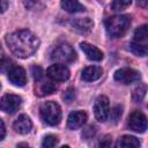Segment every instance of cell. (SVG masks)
I'll list each match as a JSON object with an SVG mask.
<instances>
[{"instance_id": "obj_12", "label": "cell", "mask_w": 148, "mask_h": 148, "mask_svg": "<svg viewBox=\"0 0 148 148\" xmlns=\"http://www.w3.org/2000/svg\"><path fill=\"white\" fill-rule=\"evenodd\" d=\"M13 128L20 134H28L32 128V121L27 114H20L13 123Z\"/></svg>"}, {"instance_id": "obj_13", "label": "cell", "mask_w": 148, "mask_h": 148, "mask_svg": "<svg viewBox=\"0 0 148 148\" xmlns=\"http://www.w3.org/2000/svg\"><path fill=\"white\" fill-rule=\"evenodd\" d=\"M80 47H81V50L84 52V54L87 56V58H88L89 60H92V61H101V60L103 59V52H102L98 47H96V46H94V45H91V44H89V43H87V42L80 43Z\"/></svg>"}, {"instance_id": "obj_21", "label": "cell", "mask_w": 148, "mask_h": 148, "mask_svg": "<svg viewBox=\"0 0 148 148\" xmlns=\"http://www.w3.org/2000/svg\"><path fill=\"white\" fill-rule=\"evenodd\" d=\"M132 3V0H112L111 2V9L114 12H120L127 8Z\"/></svg>"}, {"instance_id": "obj_10", "label": "cell", "mask_w": 148, "mask_h": 148, "mask_svg": "<svg viewBox=\"0 0 148 148\" xmlns=\"http://www.w3.org/2000/svg\"><path fill=\"white\" fill-rule=\"evenodd\" d=\"M8 80L16 87H23L27 83V73L20 66H13L8 71Z\"/></svg>"}, {"instance_id": "obj_29", "label": "cell", "mask_w": 148, "mask_h": 148, "mask_svg": "<svg viewBox=\"0 0 148 148\" xmlns=\"http://www.w3.org/2000/svg\"><path fill=\"white\" fill-rule=\"evenodd\" d=\"M0 124H1V136H0V140H3V138L6 135V127H5V123H3L2 119L0 120Z\"/></svg>"}, {"instance_id": "obj_7", "label": "cell", "mask_w": 148, "mask_h": 148, "mask_svg": "<svg viewBox=\"0 0 148 148\" xmlns=\"http://www.w3.org/2000/svg\"><path fill=\"white\" fill-rule=\"evenodd\" d=\"M1 110L6 113H15L22 104V98L18 95H14V94H6L1 97Z\"/></svg>"}, {"instance_id": "obj_14", "label": "cell", "mask_w": 148, "mask_h": 148, "mask_svg": "<svg viewBox=\"0 0 148 148\" xmlns=\"http://www.w3.org/2000/svg\"><path fill=\"white\" fill-rule=\"evenodd\" d=\"M103 74V69L99 66H88L86 67L82 73H81V77L82 80L87 81V82H92L98 80Z\"/></svg>"}, {"instance_id": "obj_28", "label": "cell", "mask_w": 148, "mask_h": 148, "mask_svg": "<svg viewBox=\"0 0 148 148\" xmlns=\"http://www.w3.org/2000/svg\"><path fill=\"white\" fill-rule=\"evenodd\" d=\"M99 146H101V147H108V146H111V139H110L109 136H106L103 141L99 142Z\"/></svg>"}, {"instance_id": "obj_20", "label": "cell", "mask_w": 148, "mask_h": 148, "mask_svg": "<svg viewBox=\"0 0 148 148\" xmlns=\"http://www.w3.org/2000/svg\"><path fill=\"white\" fill-rule=\"evenodd\" d=\"M134 39L136 42H145L148 40V24L140 25L134 31Z\"/></svg>"}, {"instance_id": "obj_23", "label": "cell", "mask_w": 148, "mask_h": 148, "mask_svg": "<svg viewBox=\"0 0 148 148\" xmlns=\"http://www.w3.org/2000/svg\"><path fill=\"white\" fill-rule=\"evenodd\" d=\"M58 145V138L56 135H52V134H49L44 138L43 142H42V146L44 148H51V147H56Z\"/></svg>"}, {"instance_id": "obj_25", "label": "cell", "mask_w": 148, "mask_h": 148, "mask_svg": "<svg viewBox=\"0 0 148 148\" xmlns=\"http://www.w3.org/2000/svg\"><path fill=\"white\" fill-rule=\"evenodd\" d=\"M95 134H96V127L92 126V125L86 127V128L83 130V132H82V136H83L84 139H90V138H92Z\"/></svg>"}, {"instance_id": "obj_9", "label": "cell", "mask_w": 148, "mask_h": 148, "mask_svg": "<svg viewBox=\"0 0 148 148\" xmlns=\"http://www.w3.org/2000/svg\"><path fill=\"white\" fill-rule=\"evenodd\" d=\"M46 75L53 81L62 82V81L68 80L71 73H69V69L64 64H54L47 68Z\"/></svg>"}, {"instance_id": "obj_26", "label": "cell", "mask_w": 148, "mask_h": 148, "mask_svg": "<svg viewBox=\"0 0 148 148\" xmlns=\"http://www.w3.org/2000/svg\"><path fill=\"white\" fill-rule=\"evenodd\" d=\"M31 71H32V75H34V79H35L36 82L39 81V80L43 77V71H42L40 67H38V66H34Z\"/></svg>"}, {"instance_id": "obj_8", "label": "cell", "mask_w": 148, "mask_h": 148, "mask_svg": "<svg viewBox=\"0 0 148 148\" xmlns=\"http://www.w3.org/2000/svg\"><path fill=\"white\" fill-rule=\"evenodd\" d=\"M141 77L140 73L133 68H120L114 72V80L123 83V84H130L133 82L139 81Z\"/></svg>"}, {"instance_id": "obj_24", "label": "cell", "mask_w": 148, "mask_h": 148, "mask_svg": "<svg viewBox=\"0 0 148 148\" xmlns=\"http://www.w3.org/2000/svg\"><path fill=\"white\" fill-rule=\"evenodd\" d=\"M121 114H123V108H121L120 105H116V106H113V108L111 109L110 118H111V120H113V123L116 124V123H118V120L120 119Z\"/></svg>"}, {"instance_id": "obj_11", "label": "cell", "mask_w": 148, "mask_h": 148, "mask_svg": "<svg viewBox=\"0 0 148 148\" xmlns=\"http://www.w3.org/2000/svg\"><path fill=\"white\" fill-rule=\"evenodd\" d=\"M87 118H88V116L84 111H81V110L73 111L69 113V116L67 118V126L69 130H77L81 126H83Z\"/></svg>"}, {"instance_id": "obj_4", "label": "cell", "mask_w": 148, "mask_h": 148, "mask_svg": "<svg viewBox=\"0 0 148 148\" xmlns=\"http://www.w3.org/2000/svg\"><path fill=\"white\" fill-rule=\"evenodd\" d=\"M51 58L59 64H67V62H72L76 59V53L69 44L64 43L53 49V51L51 53Z\"/></svg>"}, {"instance_id": "obj_18", "label": "cell", "mask_w": 148, "mask_h": 148, "mask_svg": "<svg viewBox=\"0 0 148 148\" xmlns=\"http://www.w3.org/2000/svg\"><path fill=\"white\" fill-rule=\"evenodd\" d=\"M130 50L133 54L138 57H147L148 56V45L142 44V42H132L130 43Z\"/></svg>"}, {"instance_id": "obj_17", "label": "cell", "mask_w": 148, "mask_h": 148, "mask_svg": "<svg viewBox=\"0 0 148 148\" xmlns=\"http://www.w3.org/2000/svg\"><path fill=\"white\" fill-rule=\"evenodd\" d=\"M61 7L71 14L84 12V7L79 2V0H61Z\"/></svg>"}, {"instance_id": "obj_16", "label": "cell", "mask_w": 148, "mask_h": 148, "mask_svg": "<svg viewBox=\"0 0 148 148\" xmlns=\"http://www.w3.org/2000/svg\"><path fill=\"white\" fill-rule=\"evenodd\" d=\"M116 146L118 148H138L141 146V142L139 139L132 135H123L121 138L118 139Z\"/></svg>"}, {"instance_id": "obj_6", "label": "cell", "mask_w": 148, "mask_h": 148, "mask_svg": "<svg viewBox=\"0 0 148 148\" xmlns=\"http://www.w3.org/2000/svg\"><path fill=\"white\" fill-rule=\"evenodd\" d=\"M94 113L98 121L104 123L110 114V103L106 96H98L94 103Z\"/></svg>"}, {"instance_id": "obj_1", "label": "cell", "mask_w": 148, "mask_h": 148, "mask_svg": "<svg viewBox=\"0 0 148 148\" xmlns=\"http://www.w3.org/2000/svg\"><path fill=\"white\" fill-rule=\"evenodd\" d=\"M6 44L14 56L24 59L29 58L37 51L39 39L32 31L22 29L8 34L6 36Z\"/></svg>"}, {"instance_id": "obj_30", "label": "cell", "mask_w": 148, "mask_h": 148, "mask_svg": "<svg viewBox=\"0 0 148 148\" xmlns=\"http://www.w3.org/2000/svg\"><path fill=\"white\" fill-rule=\"evenodd\" d=\"M138 5H140L141 7L148 8V0H138Z\"/></svg>"}, {"instance_id": "obj_3", "label": "cell", "mask_w": 148, "mask_h": 148, "mask_svg": "<svg viewBox=\"0 0 148 148\" xmlns=\"http://www.w3.org/2000/svg\"><path fill=\"white\" fill-rule=\"evenodd\" d=\"M40 118L44 123L51 126H56L61 120V109L60 105L53 101H49L42 104L39 109Z\"/></svg>"}, {"instance_id": "obj_27", "label": "cell", "mask_w": 148, "mask_h": 148, "mask_svg": "<svg viewBox=\"0 0 148 148\" xmlns=\"http://www.w3.org/2000/svg\"><path fill=\"white\" fill-rule=\"evenodd\" d=\"M74 97H75V94H74V90H73V89H68V90L65 92V95H64V98H65V101H66L67 103H69Z\"/></svg>"}, {"instance_id": "obj_5", "label": "cell", "mask_w": 148, "mask_h": 148, "mask_svg": "<svg viewBox=\"0 0 148 148\" xmlns=\"http://www.w3.org/2000/svg\"><path fill=\"white\" fill-rule=\"evenodd\" d=\"M128 126L136 133H143L148 128V119L143 112L134 110L128 117Z\"/></svg>"}, {"instance_id": "obj_2", "label": "cell", "mask_w": 148, "mask_h": 148, "mask_svg": "<svg viewBox=\"0 0 148 148\" xmlns=\"http://www.w3.org/2000/svg\"><path fill=\"white\" fill-rule=\"evenodd\" d=\"M131 24V17L128 15H113L105 21L106 34L112 38L121 37L126 34Z\"/></svg>"}, {"instance_id": "obj_19", "label": "cell", "mask_w": 148, "mask_h": 148, "mask_svg": "<svg viewBox=\"0 0 148 148\" xmlns=\"http://www.w3.org/2000/svg\"><path fill=\"white\" fill-rule=\"evenodd\" d=\"M147 84L146 83H139L132 91V99L134 103H140L142 102V99L145 98L146 96V92H147Z\"/></svg>"}, {"instance_id": "obj_15", "label": "cell", "mask_w": 148, "mask_h": 148, "mask_svg": "<svg viewBox=\"0 0 148 148\" xmlns=\"http://www.w3.org/2000/svg\"><path fill=\"white\" fill-rule=\"evenodd\" d=\"M72 25L74 27V29L76 31H79L81 34H87L92 29L94 22L89 17H84V18H77V20L73 21Z\"/></svg>"}, {"instance_id": "obj_22", "label": "cell", "mask_w": 148, "mask_h": 148, "mask_svg": "<svg viewBox=\"0 0 148 148\" xmlns=\"http://www.w3.org/2000/svg\"><path fill=\"white\" fill-rule=\"evenodd\" d=\"M56 90H57V87L52 82H44V83H42V86L39 88V92H40L39 95L40 96L50 95V94H53Z\"/></svg>"}]
</instances>
